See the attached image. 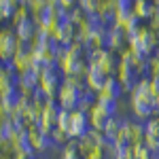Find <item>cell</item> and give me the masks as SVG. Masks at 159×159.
I'll use <instances>...</instances> for the list:
<instances>
[{
  "mask_svg": "<svg viewBox=\"0 0 159 159\" xmlns=\"http://www.w3.org/2000/svg\"><path fill=\"white\" fill-rule=\"evenodd\" d=\"M60 159H83L81 155H76V157H60Z\"/></svg>",
  "mask_w": 159,
  "mask_h": 159,
  "instance_id": "cell-31",
  "label": "cell"
},
{
  "mask_svg": "<svg viewBox=\"0 0 159 159\" xmlns=\"http://www.w3.org/2000/svg\"><path fill=\"white\" fill-rule=\"evenodd\" d=\"M155 115H157V117H159V104H157V108H155Z\"/></svg>",
  "mask_w": 159,
  "mask_h": 159,
  "instance_id": "cell-34",
  "label": "cell"
},
{
  "mask_svg": "<svg viewBox=\"0 0 159 159\" xmlns=\"http://www.w3.org/2000/svg\"><path fill=\"white\" fill-rule=\"evenodd\" d=\"M61 85H64V72H61L60 66H51L47 70L40 72V91L47 100H57Z\"/></svg>",
  "mask_w": 159,
  "mask_h": 159,
  "instance_id": "cell-2",
  "label": "cell"
},
{
  "mask_svg": "<svg viewBox=\"0 0 159 159\" xmlns=\"http://www.w3.org/2000/svg\"><path fill=\"white\" fill-rule=\"evenodd\" d=\"M108 49L115 53H121L123 49H127V32L121 25H110L108 28Z\"/></svg>",
  "mask_w": 159,
  "mask_h": 159,
  "instance_id": "cell-9",
  "label": "cell"
},
{
  "mask_svg": "<svg viewBox=\"0 0 159 159\" xmlns=\"http://www.w3.org/2000/svg\"><path fill=\"white\" fill-rule=\"evenodd\" d=\"M134 159H159V155L153 153L144 142H140V144H134Z\"/></svg>",
  "mask_w": 159,
  "mask_h": 159,
  "instance_id": "cell-21",
  "label": "cell"
},
{
  "mask_svg": "<svg viewBox=\"0 0 159 159\" xmlns=\"http://www.w3.org/2000/svg\"><path fill=\"white\" fill-rule=\"evenodd\" d=\"M115 115L110 112L102 102H96V106L91 108L89 112V123H91V129H98V132H104V127H106V123L112 119Z\"/></svg>",
  "mask_w": 159,
  "mask_h": 159,
  "instance_id": "cell-7",
  "label": "cell"
},
{
  "mask_svg": "<svg viewBox=\"0 0 159 159\" xmlns=\"http://www.w3.org/2000/svg\"><path fill=\"white\" fill-rule=\"evenodd\" d=\"M17 49H19V38L15 34V30L4 28L0 34V60H2V64H9L15 57Z\"/></svg>",
  "mask_w": 159,
  "mask_h": 159,
  "instance_id": "cell-3",
  "label": "cell"
},
{
  "mask_svg": "<svg viewBox=\"0 0 159 159\" xmlns=\"http://www.w3.org/2000/svg\"><path fill=\"white\" fill-rule=\"evenodd\" d=\"M61 106H60V102L57 100H47V104H45V112H43V121H47L49 125H57V117H60V112H61Z\"/></svg>",
  "mask_w": 159,
  "mask_h": 159,
  "instance_id": "cell-17",
  "label": "cell"
},
{
  "mask_svg": "<svg viewBox=\"0 0 159 159\" xmlns=\"http://www.w3.org/2000/svg\"><path fill=\"white\" fill-rule=\"evenodd\" d=\"M15 2H17V4H19V7H21V4H24V0H15Z\"/></svg>",
  "mask_w": 159,
  "mask_h": 159,
  "instance_id": "cell-33",
  "label": "cell"
},
{
  "mask_svg": "<svg viewBox=\"0 0 159 159\" xmlns=\"http://www.w3.org/2000/svg\"><path fill=\"white\" fill-rule=\"evenodd\" d=\"M89 129H91L89 115L83 112V110H72V115H70V129H68L70 140H81L85 134H89Z\"/></svg>",
  "mask_w": 159,
  "mask_h": 159,
  "instance_id": "cell-4",
  "label": "cell"
},
{
  "mask_svg": "<svg viewBox=\"0 0 159 159\" xmlns=\"http://www.w3.org/2000/svg\"><path fill=\"white\" fill-rule=\"evenodd\" d=\"M53 38L60 43L61 47H70L72 43H76V25H72L68 19L60 21V25L53 32Z\"/></svg>",
  "mask_w": 159,
  "mask_h": 159,
  "instance_id": "cell-8",
  "label": "cell"
},
{
  "mask_svg": "<svg viewBox=\"0 0 159 159\" xmlns=\"http://www.w3.org/2000/svg\"><path fill=\"white\" fill-rule=\"evenodd\" d=\"M108 157V153H106V148H102V147H93L89 153H87L83 159H106Z\"/></svg>",
  "mask_w": 159,
  "mask_h": 159,
  "instance_id": "cell-28",
  "label": "cell"
},
{
  "mask_svg": "<svg viewBox=\"0 0 159 159\" xmlns=\"http://www.w3.org/2000/svg\"><path fill=\"white\" fill-rule=\"evenodd\" d=\"M0 159H13V155H2Z\"/></svg>",
  "mask_w": 159,
  "mask_h": 159,
  "instance_id": "cell-32",
  "label": "cell"
},
{
  "mask_svg": "<svg viewBox=\"0 0 159 159\" xmlns=\"http://www.w3.org/2000/svg\"><path fill=\"white\" fill-rule=\"evenodd\" d=\"M121 119L123 117H112V119L106 123V127H104V136L108 138L112 144L117 142V136H119V132H121Z\"/></svg>",
  "mask_w": 159,
  "mask_h": 159,
  "instance_id": "cell-18",
  "label": "cell"
},
{
  "mask_svg": "<svg viewBox=\"0 0 159 159\" xmlns=\"http://www.w3.org/2000/svg\"><path fill=\"white\" fill-rule=\"evenodd\" d=\"M106 81H108V76L100 70L98 66H89V72H87V76H85V85L98 96L100 91L104 89V85H106Z\"/></svg>",
  "mask_w": 159,
  "mask_h": 159,
  "instance_id": "cell-10",
  "label": "cell"
},
{
  "mask_svg": "<svg viewBox=\"0 0 159 159\" xmlns=\"http://www.w3.org/2000/svg\"><path fill=\"white\" fill-rule=\"evenodd\" d=\"M17 9H19V4H17L15 0H0V17H2L4 21H13Z\"/></svg>",
  "mask_w": 159,
  "mask_h": 159,
  "instance_id": "cell-19",
  "label": "cell"
},
{
  "mask_svg": "<svg viewBox=\"0 0 159 159\" xmlns=\"http://www.w3.org/2000/svg\"><path fill=\"white\" fill-rule=\"evenodd\" d=\"M79 7L87 15H93V13H98V0H79Z\"/></svg>",
  "mask_w": 159,
  "mask_h": 159,
  "instance_id": "cell-27",
  "label": "cell"
},
{
  "mask_svg": "<svg viewBox=\"0 0 159 159\" xmlns=\"http://www.w3.org/2000/svg\"><path fill=\"white\" fill-rule=\"evenodd\" d=\"M117 79H119V83H121V87H123V93H132V91L136 89V85H138V81H140L142 76H138L129 64L121 61L119 72H117Z\"/></svg>",
  "mask_w": 159,
  "mask_h": 159,
  "instance_id": "cell-6",
  "label": "cell"
},
{
  "mask_svg": "<svg viewBox=\"0 0 159 159\" xmlns=\"http://www.w3.org/2000/svg\"><path fill=\"white\" fill-rule=\"evenodd\" d=\"M148 76L159 79V53H155L153 57H148Z\"/></svg>",
  "mask_w": 159,
  "mask_h": 159,
  "instance_id": "cell-24",
  "label": "cell"
},
{
  "mask_svg": "<svg viewBox=\"0 0 159 159\" xmlns=\"http://www.w3.org/2000/svg\"><path fill=\"white\" fill-rule=\"evenodd\" d=\"M51 140H53V147H66V144L70 142V136L66 134V132H61L60 127H53Z\"/></svg>",
  "mask_w": 159,
  "mask_h": 159,
  "instance_id": "cell-22",
  "label": "cell"
},
{
  "mask_svg": "<svg viewBox=\"0 0 159 159\" xmlns=\"http://www.w3.org/2000/svg\"><path fill=\"white\" fill-rule=\"evenodd\" d=\"M87 61H89V66H98L106 76H117L119 66H121V55L110 49L87 51Z\"/></svg>",
  "mask_w": 159,
  "mask_h": 159,
  "instance_id": "cell-1",
  "label": "cell"
},
{
  "mask_svg": "<svg viewBox=\"0 0 159 159\" xmlns=\"http://www.w3.org/2000/svg\"><path fill=\"white\" fill-rule=\"evenodd\" d=\"M32 15H30V9L28 7H19L17 9V13H15V17H13V28L17 24H21V21H25V19H30Z\"/></svg>",
  "mask_w": 159,
  "mask_h": 159,
  "instance_id": "cell-25",
  "label": "cell"
},
{
  "mask_svg": "<svg viewBox=\"0 0 159 159\" xmlns=\"http://www.w3.org/2000/svg\"><path fill=\"white\" fill-rule=\"evenodd\" d=\"M13 30H15L17 38H19V40H25V43H32L34 36L38 34V25H36V21H34L32 17L25 19V21H21V24H17Z\"/></svg>",
  "mask_w": 159,
  "mask_h": 159,
  "instance_id": "cell-13",
  "label": "cell"
},
{
  "mask_svg": "<svg viewBox=\"0 0 159 159\" xmlns=\"http://www.w3.org/2000/svg\"><path fill=\"white\" fill-rule=\"evenodd\" d=\"M147 123V136H157L159 138V117L155 115V117H151Z\"/></svg>",
  "mask_w": 159,
  "mask_h": 159,
  "instance_id": "cell-26",
  "label": "cell"
},
{
  "mask_svg": "<svg viewBox=\"0 0 159 159\" xmlns=\"http://www.w3.org/2000/svg\"><path fill=\"white\" fill-rule=\"evenodd\" d=\"M87 17H89V15H87V13L79 7V4H76V7H72V9H70V13H68V21H70L72 25H76V28L85 24Z\"/></svg>",
  "mask_w": 159,
  "mask_h": 159,
  "instance_id": "cell-20",
  "label": "cell"
},
{
  "mask_svg": "<svg viewBox=\"0 0 159 159\" xmlns=\"http://www.w3.org/2000/svg\"><path fill=\"white\" fill-rule=\"evenodd\" d=\"M104 49H108V28L100 25L93 30V36H91L87 51H104Z\"/></svg>",
  "mask_w": 159,
  "mask_h": 159,
  "instance_id": "cell-15",
  "label": "cell"
},
{
  "mask_svg": "<svg viewBox=\"0 0 159 159\" xmlns=\"http://www.w3.org/2000/svg\"><path fill=\"white\" fill-rule=\"evenodd\" d=\"M70 115H72L70 110H61L60 117H57V125H55V127H60L61 132H66V134L70 129Z\"/></svg>",
  "mask_w": 159,
  "mask_h": 159,
  "instance_id": "cell-23",
  "label": "cell"
},
{
  "mask_svg": "<svg viewBox=\"0 0 159 159\" xmlns=\"http://www.w3.org/2000/svg\"><path fill=\"white\" fill-rule=\"evenodd\" d=\"M144 144H147L153 153H159V138L157 136H147V138H144Z\"/></svg>",
  "mask_w": 159,
  "mask_h": 159,
  "instance_id": "cell-29",
  "label": "cell"
},
{
  "mask_svg": "<svg viewBox=\"0 0 159 159\" xmlns=\"http://www.w3.org/2000/svg\"><path fill=\"white\" fill-rule=\"evenodd\" d=\"M157 53H159V51H157Z\"/></svg>",
  "mask_w": 159,
  "mask_h": 159,
  "instance_id": "cell-35",
  "label": "cell"
},
{
  "mask_svg": "<svg viewBox=\"0 0 159 159\" xmlns=\"http://www.w3.org/2000/svg\"><path fill=\"white\" fill-rule=\"evenodd\" d=\"M28 138H30V142H32V147L34 151L38 153H45L47 148L53 147V140H51V136H45L43 132H38V127H30V132H28Z\"/></svg>",
  "mask_w": 159,
  "mask_h": 159,
  "instance_id": "cell-12",
  "label": "cell"
},
{
  "mask_svg": "<svg viewBox=\"0 0 159 159\" xmlns=\"http://www.w3.org/2000/svg\"><path fill=\"white\" fill-rule=\"evenodd\" d=\"M60 4L64 7V9H68V11H70L72 7H76V4H79V0H60Z\"/></svg>",
  "mask_w": 159,
  "mask_h": 159,
  "instance_id": "cell-30",
  "label": "cell"
},
{
  "mask_svg": "<svg viewBox=\"0 0 159 159\" xmlns=\"http://www.w3.org/2000/svg\"><path fill=\"white\" fill-rule=\"evenodd\" d=\"M81 89L83 87H70V85H61L60 93H57V102L64 110H79L81 104Z\"/></svg>",
  "mask_w": 159,
  "mask_h": 159,
  "instance_id": "cell-5",
  "label": "cell"
},
{
  "mask_svg": "<svg viewBox=\"0 0 159 159\" xmlns=\"http://www.w3.org/2000/svg\"><path fill=\"white\" fill-rule=\"evenodd\" d=\"M121 96H123V87H121V83H119V79H117V76H108L104 89L98 93V100H112V102H119Z\"/></svg>",
  "mask_w": 159,
  "mask_h": 159,
  "instance_id": "cell-11",
  "label": "cell"
},
{
  "mask_svg": "<svg viewBox=\"0 0 159 159\" xmlns=\"http://www.w3.org/2000/svg\"><path fill=\"white\" fill-rule=\"evenodd\" d=\"M134 15L140 21H151L155 17V2L153 0H136L134 2Z\"/></svg>",
  "mask_w": 159,
  "mask_h": 159,
  "instance_id": "cell-14",
  "label": "cell"
},
{
  "mask_svg": "<svg viewBox=\"0 0 159 159\" xmlns=\"http://www.w3.org/2000/svg\"><path fill=\"white\" fill-rule=\"evenodd\" d=\"M147 138V123L138 121V119H129V142L132 144H140Z\"/></svg>",
  "mask_w": 159,
  "mask_h": 159,
  "instance_id": "cell-16",
  "label": "cell"
}]
</instances>
